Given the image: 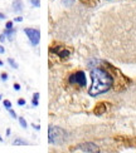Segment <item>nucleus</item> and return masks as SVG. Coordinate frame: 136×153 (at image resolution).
<instances>
[{
    "instance_id": "f257e3e1",
    "label": "nucleus",
    "mask_w": 136,
    "mask_h": 153,
    "mask_svg": "<svg viewBox=\"0 0 136 153\" xmlns=\"http://www.w3.org/2000/svg\"><path fill=\"white\" fill-rule=\"evenodd\" d=\"M91 78H92V85H91L88 94L91 97H96L102 93L110 91L113 84V78L108 72L102 68H93L91 71Z\"/></svg>"
},
{
    "instance_id": "f03ea898",
    "label": "nucleus",
    "mask_w": 136,
    "mask_h": 153,
    "mask_svg": "<svg viewBox=\"0 0 136 153\" xmlns=\"http://www.w3.org/2000/svg\"><path fill=\"white\" fill-rule=\"evenodd\" d=\"M67 133L62 128H57V127H49L48 129V138L52 144H62L66 141Z\"/></svg>"
},
{
    "instance_id": "7ed1b4c3",
    "label": "nucleus",
    "mask_w": 136,
    "mask_h": 153,
    "mask_svg": "<svg viewBox=\"0 0 136 153\" xmlns=\"http://www.w3.org/2000/svg\"><path fill=\"white\" fill-rule=\"evenodd\" d=\"M69 83L71 84H76L78 87H85L86 85V75L83 72H76L69 76Z\"/></svg>"
},
{
    "instance_id": "20e7f679",
    "label": "nucleus",
    "mask_w": 136,
    "mask_h": 153,
    "mask_svg": "<svg viewBox=\"0 0 136 153\" xmlns=\"http://www.w3.org/2000/svg\"><path fill=\"white\" fill-rule=\"evenodd\" d=\"M24 33L28 35L30 43L33 45H37L41 39V31L39 29H32V28H24Z\"/></svg>"
},
{
    "instance_id": "39448f33",
    "label": "nucleus",
    "mask_w": 136,
    "mask_h": 153,
    "mask_svg": "<svg viewBox=\"0 0 136 153\" xmlns=\"http://www.w3.org/2000/svg\"><path fill=\"white\" fill-rule=\"evenodd\" d=\"M73 152H98V147L93 143H83L77 146L74 149H72Z\"/></svg>"
},
{
    "instance_id": "423d86ee",
    "label": "nucleus",
    "mask_w": 136,
    "mask_h": 153,
    "mask_svg": "<svg viewBox=\"0 0 136 153\" xmlns=\"http://www.w3.org/2000/svg\"><path fill=\"white\" fill-rule=\"evenodd\" d=\"M23 1L22 0H14V3H13V10L15 13H20L23 11Z\"/></svg>"
},
{
    "instance_id": "0eeeda50",
    "label": "nucleus",
    "mask_w": 136,
    "mask_h": 153,
    "mask_svg": "<svg viewBox=\"0 0 136 153\" xmlns=\"http://www.w3.org/2000/svg\"><path fill=\"white\" fill-rule=\"evenodd\" d=\"M4 34H5V36L8 38L9 40H13V39H14V35H15V29L14 28H13V29H5Z\"/></svg>"
},
{
    "instance_id": "6e6552de",
    "label": "nucleus",
    "mask_w": 136,
    "mask_h": 153,
    "mask_svg": "<svg viewBox=\"0 0 136 153\" xmlns=\"http://www.w3.org/2000/svg\"><path fill=\"white\" fill-rule=\"evenodd\" d=\"M38 98H39V93H34L33 94V100H32V104H33L34 107L38 105Z\"/></svg>"
},
{
    "instance_id": "1a4fd4ad",
    "label": "nucleus",
    "mask_w": 136,
    "mask_h": 153,
    "mask_svg": "<svg viewBox=\"0 0 136 153\" xmlns=\"http://www.w3.org/2000/svg\"><path fill=\"white\" fill-rule=\"evenodd\" d=\"M59 53V55H61V58H68L69 56V52L68 50H63V52H57V54Z\"/></svg>"
},
{
    "instance_id": "9d476101",
    "label": "nucleus",
    "mask_w": 136,
    "mask_h": 153,
    "mask_svg": "<svg viewBox=\"0 0 136 153\" xmlns=\"http://www.w3.org/2000/svg\"><path fill=\"white\" fill-rule=\"evenodd\" d=\"M14 144H15V146H25V144H28V143L25 142V141H23V139H15Z\"/></svg>"
},
{
    "instance_id": "9b49d317",
    "label": "nucleus",
    "mask_w": 136,
    "mask_h": 153,
    "mask_svg": "<svg viewBox=\"0 0 136 153\" xmlns=\"http://www.w3.org/2000/svg\"><path fill=\"white\" fill-rule=\"evenodd\" d=\"M19 123H20V126L23 127V128H27V127H28V124H27V122H25V119L24 118H19Z\"/></svg>"
},
{
    "instance_id": "f8f14e48",
    "label": "nucleus",
    "mask_w": 136,
    "mask_h": 153,
    "mask_svg": "<svg viewBox=\"0 0 136 153\" xmlns=\"http://www.w3.org/2000/svg\"><path fill=\"white\" fill-rule=\"evenodd\" d=\"M8 63L11 65V68H14V69H17V68H18V64H17V63H15L14 60H13L11 58H9V59H8Z\"/></svg>"
},
{
    "instance_id": "ddd939ff",
    "label": "nucleus",
    "mask_w": 136,
    "mask_h": 153,
    "mask_svg": "<svg viewBox=\"0 0 136 153\" xmlns=\"http://www.w3.org/2000/svg\"><path fill=\"white\" fill-rule=\"evenodd\" d=\"M32 1V4H33L35 8H39V5H41V3H39V0H30Z\"/></svg>"
},
{
    "instance_id": "4468645a",
    "label": "nucleus",
    "mask_w": 136,
    "mask_h": 153,
    "mask_svg": "<svg viewBox=\"0 0 136 153\" xmlns=\"http://www.w3.org/2000/svg\"><path fill=\"white\" fill-rule=\"evenodd\" d=\"M4 107L6 108V109H9V108H11V103L9 100H4Z\"/></svg>"
},
{
    "instance_id": "2eb2a0df",
    "label": "nucleus",
    "mask_w": 136,
    "mask_h": 153,
    "mask_svg": "<svg viewBox=\"0 0 136 153\" xmlns=\"http://www.w3.org/2000/svg\"><path fill=\"white\" fill-rule=\"evenodd\" d=\"M8 111H9V113H10V116H11L13 118H17V114H15V112H14V111H13V109H11V108H9V109H8Z\"/></svg>"
},
{
    "instance_id": "dca6fc26",
    "label": "nucleus",
    "mask_w": 136,
    "mask_h": 153,
    "mask_svg": "<svg viewBox=\"0 0 136 153\" xmlns=\"http://www.w3.org/2000/svg\"><path fill=\"white\" fill-rule=\"evenodd\" d=\"M0 76H2V80L3 82H5L6 79H8V74H6V73H2V75H0Z\"/></svg>"
},
{
    "instance_id": "f3484780",
    "label": "nucleus",
    "mask_w": 136,
    "mask_h": 153,
    "mask_svg": "<svg viewBox=\"0 0 136 153\" xmlns=\"http://www.w3.org/2000/svg\"><path fill=\"white\" fill-rule=\"evenodd\" d=\"M5 27H6V29H13V22H8Z\"/></svg>"
},
{
    "instance_id": "a211bd4d",
    "label": "nucleus",
    "mask_w": 136,
    "mask_h": 153,
    "mask_svg": "<svg viewBox=\"0 0 136 153\" xmlns=\"http://www.w3.org/2000/svg\"><path fill=\"white\" fill-rule=\"evenodd\" d=\"M5 38H6V36H5V34L3 33L2 35H0V42H2V43H4V42H5Z\"/></svg>"
},
{
    "instance_id": "6ab92c4d",
    "label": "nucleus",
    "mask_w": 136,
    "mask_h": 153,
    "mask_svg": "<svg viewBox=\"0 0 136 153\" xmlns=\"http://www.w3.org/2000/svg\"><path fill=\"white\" fill-rule=\"evenodd\" d=\"M18 104H19V105H24V104H25V100H24V99H19V100H18Z\"/></svg>"
},
{
    "instance_id": "aec40b11",
    "label": "nucleus",
    "mask_w": 136,
    "mask_h": 153,
    "mask_svg": "<svg viewBox=\"0 0 136 153\" xmlns=\"http://www.w3.org/2000/svg\"><path fill=\"white\" fill-rule=\"evenodd\" d=\"M4 53H5L4 47H3V45H0V54H4Z\"/></svg>"
},
{
    "instance_id": "412c9836",
    "label": "nucleus",
    "mask_w": 136,
    "mask_h": 153,
    "mask_svg": "<svg viewBox=\"0 0 136 153\" xmlns=\"http://www.w3.org/2000/svg\"><path fill=\"white\" fill-rule=\"evenodd\" d=\"M14 20H15V22H22V20H23V18H22V16H18V18L14 19Z\"/></svg>"
},
{
    "instance_id": "4be33fe9",
    "label": "nucleus",
    "mask_w": 136,
    "mask_h": 153,
    "mask_svg": "<svg viewBox=\"0 0 136 153\" xmlns=\"http://www.w3.org/2000/svg\"><path fill=\"white\" fill-rule=\"evenodd\" d=\"M14 89H15V91H19V89H20V85H19V84H14Z\"/></svg>"
},
{
    "instance_id": "5701e85b",
    "label": "nucleus",
    "mask_w": 136,
    "mask_h": 153,
    "mask_svg": "<svg viewBox=\"0 0 136 153\" xmlns=\"http://www.w3.org/2000/svg\"><path fill=\"white\" fill-rule=\"evenodd\" d=\"M0 19H2V20H3V19H5V15L3 14V13H0Z\"/></svg>"
},
{
    "instance_id": "b1692460",
    "label": "nucleus",
    "mask_w": 136,
    "mask_h": 153,
    "mask_svg": "<svg viewBox=\"0 0 136 153\" xmlns=\"http://www.w3.org/2000/svg\"><path fill=\"white\" fill-rule=\"evenodd\" d=\"M33 127H34V128H35V129H38V131H39V128H41V127H39V126H35V124H33Z\"/></svg>"
},
{
    "instance_id": "393cba45",
    "label": "nucleus",
    "mask_w": 136,
    "mask_h": 153,
    "mask_svg": "<svg viewBox=\"0 0 136 153\" xmlns=\"http://www.w3.org/2000/svg\"><path fill=\"white\" fill-rule=\"evenodd\" d=\"M2 65H3V62H2V60H0V67H2Z\"/></svg>"
},
{
    "instance_id": "a878e982",
    "label": "nucleus",
    "mask_w": 136,
    "mask_h": 153,
    "mask_svg": "<svg viewBox=\"0 0 136 153\" xmlns=\"http://www.w3.org/2000/svg\"><path fill=\"white\" fill-rule=\"evenodd\" d=\"M0 142H3V138L2 137H0Z\"/></svg>"
},
{
    "instance_id": "bb28decb",
    "label": "nucleus",
    "mask_w": 136,
    "mask_h": 153,
    "mask_svg": "<svg viewBox=\"0 0 136 153\" xmlns=\"http://www.w3.org/2000/svg\"><path fill=\"white\" fill-rule=\"evenodd\" d=\"M0 99H2V94H0Z\"/></svg>"
}]
</instances>
